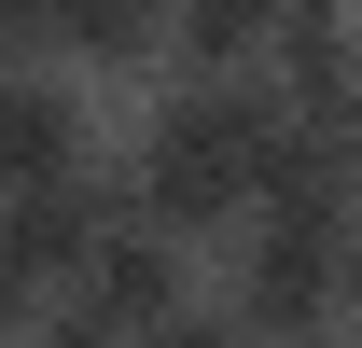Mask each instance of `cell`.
<instances>
[{"mask_svg": "<svg viewBox=\"0 0 362 348\" xmlns=\"http://www.w3.org/2000/svg\"><path fill=\"white\" fill-rule=\"evenodd\" d=\"M279 139H293V98H279L265 70H237V84L168 70V84L126 112V209L168 223V237H195V251H223V237L265 223Z\"/></svg>", "mask_w": 362, "mask_h": 348, "instance_id": "obj_1", "label": "cell"}, {"mask_svg": "<svg viewBox=\"0 0 362 348\" xmlns=\"http://www.w3.org/2000/svg\"><path fill=\"white\" fill-rule=\"evenodd\" d=\"M126 112L98 70L70 56H28V70H0V181L14 195H70V181H112L126 168Z\"/></svg>", "mask_w": 362, "mask_h": 348, "instance_id": "obj_2", "label": "cell"}, {"mask_svg": "<svg viewBox=\"0 0 362 348\" xmlns=\"http://www.w3.org/2000/svg\"><path fill=\"white\" fill-rule=\"evenodd\" d=\"M209 293L251 320L265 348H349V223H251L223 237V279Z\"/></svg>", "mask_w": 362, "mask_h": 348, "instance_id": "obj_3", "label": "cell"}, {"mask_svg": "<svg viewBox=\"0 0 362 348\" xmlns=\"http://www.w3.org/2000/svg\"><path fill=\"white\" fill-rule=\"evenodd\" d=\"M70 306H98L112 335H168L181 306H209V251L195 237H168V223H139V209H112V237H98V265H84V293Z\"/></svg>", "mask_w": 362, "mask_h": 348, "instance_id": "obj_4", "label": "cell"}, {"mask_svg": "<svg viewBox=\"0 0 362 348\" xmlns=\"http://www.w3.org/2000/svg\"><path fill=\"white\" fill-rule=\"evenodd\" d=\"M279 28H293V0H168V56L195 84H237V70H265Z\"/></svg>", "mask_w": 362, "mask_h": 348, "instance_id": "obj_5", "label": "cell"}, {"mask_svg": "<svg viewBox=\"0 0 362 348\" xmlns=\"http://www.w3.org/2000/svg\"><path fill=\"white\" fill-rule=\"evenodd\" d=\"M153 348H265V335H251V320H237V306L209 293V306H181V320H168V335H153Z\"/></svg>", "mask_w": 362, "mask_h": 348, "instance_id": "obj_6", "label": "cell"}]
</instances>
